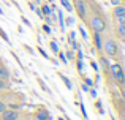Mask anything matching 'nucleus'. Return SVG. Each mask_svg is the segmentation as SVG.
Listing matches in <instances>:
<instances>
[{
  "instance_id": "obj_1",
  "label": "nucleus",
  "mask_w": 125,
  "mask_h": 120,
  "mask_svg": "<svg viewBox=\"0 0 125 120\" xmlns=\"http://www.w3.org/2000/svg\"><path fill=\"white\" fill-rule=\"evenodd\" d=\"M111 73H113V77L117 81V82H125V74H124V70L119 66V65H113L111 66Z\"/></svg>"
},
{
  "instance_id": "obj_2",
  "label": "nucleus",
  "mask_w": 125,
  "mask_h": 120,
  "mask_svg": "<svg viewBox=\"0 0 125 120\" xmlns=\"http://www.w3.org/2000/svg\"><path fill=\"white\" fill-rule=\"evenodd\" d=\"M103 47H104V52H106L108 55H111V57L117 55V51H119V49H117V44L114 43L113 40H108L106 43L103 44Z\"/></svg>"
},
{
  "instance_id": "obj_3",
  "label": "nucleus",
  "mask_w": 125,
  "mask_h": 120,
  "mask_svg": "<svg viewBox=\"0 0 125 120\" xmlns=\"http://www.w3.org/2000/svg\"><path fill=\"white\" fill-rule=\"evenodd\" d=\"M92 27H94L95 32H103L106 28V24H104V21L101 18L95 16V18H92Z\"/></svg>"
},
{
  "instance_id": "obj_4",
  "label": "nucleus",
  "mask_w": 125,
  "mask_h": 120,
  "mask_svg": "<svg viewBox=\"0 0 125 120\" xmlns=\"http://www.w3.org/2000/svg\"><path fill=\"white\" fill-rule=\"evenodd\" d=\"M2 120H16L18 119V112L16 111H2Z\"/></svg>"
},
{
  "instance_id": "obj_5",
  "label": "nucleus",
  "mask_w": 125,
  "mask_h": 120,
  "mask_svg": "<svg viewBox=\"0 0 125 120\" xmlns=\"http://www.w3.org/2000/svg\"><path fill=\"white\" fill-rule=\"evenodd\" d=\"M76 11L81 18H85V3L83 0H76Z\"/></svg>"
},
{
  "instance_id": "obj_6",
  "label": "nucleus",
  "mask_w": 125,
  "mask_h": 120,
  "mask_svg": "<svg viewBox=\"0 0 125 120\" xmlns=\"http://www.w3.org/2000/svg\"><path fill=\"white\" fill-rule=\"evenodd\" d=\"M35 119L37 120H49L51 119V115H49V112L48 111H37V114H35Z\"/></svg>"
},
{
  "instance_id": "obj_7",
  "label": "nucleus",
  "mask_w": 125,
  "mask_h": 120,
  "mask_svg": "<svg viewBox=\"0 0 125 120\" xmlns=\"http://www.w3.org/2000/svg\"><path fill=\"white\" fill-rule=\"evenodd\" d=\"M114 16H116V18H119V16H125V6L117 5L116 8H114Z\"/></svg>"
},
{
  "instance_id": "obj_8",
  "label": "nucleus",
  "mask_w": 125,
  "mask_h": 120,
  "mask_svg": "<svg viewBox=\"0 0 125 120\" xmlns=\"http://www.w3.org/2000/svg\"><path fill=\"white\" fill-rule=\"evenodd\" d=\"M95 46H97L98 49H101V46H103L101 38H100V32H95Z\"/></svg>"
},
{
  "instance_id": "obj_9",
  "label": "nucleus",
  "mask_w": 125,
  "mask_h": 120,
  "mask_svg": "<svg viewBox=\"0 0 125 120\" xmlns=\"http://www.w3.org/2000/svg\"><path fill=\"white\" fill-rule=\"evenodd\" d=\"M10 77V74H8V71H6V68L5 66H0V79H8Z\"/></svg>"
},
{
  "instance_id": "obj_10",
  "label": "nucleus",
  "mask_w": 125,
  "mask_h": 120,
  "mask_svg": "<svg viewBox=\"0 0 125 120\" xmlns=\"http://www.w3.org/2000/svg\"><path fill=\"white\" fill-rule=\"evenodd\" d=\"M117 33H119L120 38H125V24H119V27H117Z\"/></svg>"
},
{
  "instance_id": "obj_11",
  "label": "nucleus",
  "mask_w": 125,
  "mask_h": 120,
  "mask_svg": "<svg viewBox=\"0 0 125 120\" xmlns=\"http://www.w3.org/2000/svg\"><path fill=\"white\" fill-rule=\"evenodd\" d=\"M60 3L65 6V9H67V11H73V6L70 5V2H68V0H60Z\"/></svg>"
},
{
  "instance_id": "obj_12",
  "label": "nucleus",
  "mask_w": 125,
  "mask_h": 120,
  "mask_svg": "<svg viewBox=\"0 0 125 120\" xmlns=\"http://www.w3.org/2000/svg\"><path fill=\"white\" fill-rule=\"evenodd\" d=\"M60 79L62 81H63V82H65V85H67V89H73V85H71V82H70V79H68V77H65V76H62V74H60Z\"/></svg>"
},
{
  "instance_id": "obj_13",
  "label": "nucleus",
  "mask_w": 125,
  "mask_h": 120,
  "mask_svg": "<svg viewBox=\"0 0 125 120\" xmlns=\"http://www.w3.org/2000/svg\"><path fill=\"white\" fill-rule=\"evenodd\" d=\"M41 13H43V16H49V14H51V8H49L48 5H43Z\"/></svg>"
},
{
  "instance_id": "obj_14",
  "label": "nucleus",
  "mask_w": 125,
  "mask_h": 120,
  "mask_svg": "<svg viewBox=\"0 0 125 120\" xmlns=\"http://www.w3.org/2000/svg\"><path fill=\"white\" fill-rule=\"evenodd\" d=\"M51 49L54 51V52H57V51H59V47H57V44H55V41H52V43H51Z\"/></svg>"
},
{
  "instance_id": "obj_15",
  "label": "nucleus",
  "mask_w": 125,
  "mask_h": 120,
  "mask_svg": "<svg viewBox=\"0 0 125 120\" xmlns=\"http://www.w3.org/2000/svg\"><path fill=\"white\" fill-rule=\"evenodd\" d=\"M0 37H2V38H3L5 41H8V37H6V33H5V32L2 30V28H0Z\"/></svg>"
},
{
  "instance_id": "obj_16",
  "label": "nucleus",
  "mask_w": 125,
  "mask_h": 120,
  "mask_svg": "<svg viewBox=\"0 0 125 120\" xmlns=\"http://www.w3.org/2000/svg\"><path fill=\"white\" fill-rule=\"evenodd\" d=\"M117 22H119V24H125V16H119V18H117Z\"/></svg>"
},
{
  "instance_id": "obj_17",
  "label": "nucleus",
  "mask_w": 125,
  "mask_h": 120,
  "mask_svg": "<svg viewBox=\"0 0 125 120\" xmlns=\"http://www.w3.org/2000/svg\"><path fill=\"white\" fill-rule=\"evenodd\" d=\"M100 62H101V65H103L104 68H109V65H108V62H106V59H101Z\"/></svg>"
},
{
  "instance_id": "obj_18",
  "label": "nucleus",
  "mask_w": 125,
  "mask_h": 120,
  "mask_svg": "<svg viewBox=\"0 0 125 120\" xmlns=\"http://www.w3.org/2000/svg\"><path fill=\"white\" fill-rule=\"evenodd\" d=\"M43 30H44L46 33H51V27H49V25H44V27H43Z\"/></svg>"
},
{
  "instance_id": "obj_19",
  "label": "nucleus",
  "mask_w": 125,
  "mask_h": 120,
  "mask_svg": "<svg viewBox=\"0 0 125 120\" xmlns=\"http://www.w3.org/2000/svg\"><path fill=\"white\" fill-rule=\"evenodd\" d=\"M5 108H6V106H5V103H3V101H0V112H2V111H5Z\"/></svg>"
},
{
  "instance_id": "obj_20",
  "label": "nucleus",
  "mask_w": 125,
  "mask_h": 120,
  "mask_svg": "<svg viewBox=\"0 0 125 120\" xmlns=\"http://www.w3.org/2000/svg\"><path fill=\"white\" fill-rule=\"evenodd\" d=\"M0 89H6V84H5V82H3V81H2V79H0Z\"/></svg>"
},
{
  "instance_id": "obj_21",
  "label": "nucleus",
  "mask_w": 125,
  "mask_h": 120,
  "mask_svg": "<svg viewBox=\"0 0 125 120\" xmlns=\"http://www.w3.org/2000/svg\"><path fill=\"white\" fill-rule=\"evenodd\" d=\"M59 57H60V60H62V62H67V57H65L63 54H59Z\"/></svg>"
},
{
  "instance_id": "obj_22",
  "label": "nucleus",
  "mask_w": 125,
  "mask_h": 120,
  "mask_svg": "<svg viewBox=\"0 0 125 120\" xmlns=\"http://www.w3.org/2000/svg\"><path fill=\"white\" fill-rule=\"evenodd\" d=\"M83 90H84V92H89V85H87V84H83Z\"/></svg>"
},
{
  "instance_id": "obj_23",
  "label": "nucleus",
  "mask_w": 125,
  "mask_h": 120,
  "mask_svg": "<svg viewBox=\"0 0 125 120\" xmlns=\"http://www.w3.org/2000/svg\"><path fill=\"white\" fill-rule=\"evenodd\" d=\"M78 70H79V71H81V70H83V62H81V60H79V62H78Z\"/></svg>"
},
{
  "instance_id": "obj_24",
  "label": "nucleus",
  "mask_w": 125,
  "mask_h": 120,
  "mask_svg": "<svg viewBox=\"0 0 125 120\" xmlns=\"http://www.w3.org/2000/svg\"><path fill=\"white\" fill-rule=\"evenodd\" d=\"M38 51H40V52H41V55H44V57H48V54H46V52H44V51H43V49H41V47H40V49H38Z\"/></svg>"
},
{
  "instance_id": "obj_25",
  "label": "nucleus",
  "mask_w": 125,
  "mask_h": 120,
  "mask_svg": "<svg viewBox=\"0 0 125 120\" xmlns=\"http://www.w3.org/2000/svg\"><path fill=\"white\" fill-rule=\"evenodd\" d=\"M71 44H73V49H74V51H76L78 47H79V46H78V43H74V41H73V43H71Z\"/></svg>"
},
{
  "instance_id": "obj_26",
  "label": "nucleus",
  "mask_w": 125,
  "mask_h": 120,
  "mask_svg": "<svg viewBox=\"0 0 125 120\" xmlns=\"http://www.w3.org/2000/svg\"><path fill=\"white\" fill-rule=\"evenodd\" d=\"M90 65H92V68H94V70H98V68H97V63H95V62H92Z\"/></svg>"
},
{
  "instance_id": "obj_27",
  "label": "nucleus",
  "mask_w": 125,
  "mask_h": 120,
  "mask_svg": "<svg viewBox=\"0 0 125 120\" xmlns=\"http://www.w3.org/2000/svg\"><path fill=\"white\" fill-rule=\"evenodd\" d=\"M85 84H87V85H92V84H94V82H92L90 79H85Z\"/></svg>"
},
{
  "instance_id": "obj_28",
  "label": "nucleus",
  "mask_w": 125,
  "mask_h": 120,
  "mask_svg": "<svg viewBox=\"0 0 125 120\" xmlns=\"http://www.w3.org/2000/svg\"><path fill=\"white\" fill-rule=\"evenodd\" d=\"M90 95H92V96H97V92H95V90L92 89V90H90Z\"/></svg>"
},
{
  "instance_id": "obj_29",
  "label": "nucleus",
  "mask_w": 125,
  "mask_h": 120,
  "mask_svg": "<svg viewBox=\"0 0 125 120\" xmlns=\"http://www.w3.org/2000/svg\"><path fill=\"white\" fill-rule=\"evenodd\" d=\"M111 3L113 5H119V0H111Z\"/></svg>"
},
{
  "instance_id": "obj_30",
  "label": "nucleus",
  "mask_w": 125,
  "mask_h": 120,
  "mask_svg": "<svg viewBox=\"0 0 125 120\" xmlns=\"http://www.w3.org/2000/svg\"><path fill=\"white\" fill-rule=\"evenodd\" d=\"M122 96H124V101H125V92H122Z\"/></svg>"
},
{
  "instance_id": "obj_31",
  "label": "nucleus",
  "mask_w": 125,
  "mask_h": 120,
  "mask_svg": "<svg viewBox=\"0 0 125 120\" xmlns=\"http://www.w3.org/2000/svg\"><path fill=\"white\" fill-rule=\"evenodd\" d=\"M0 14H2V8H0Z\"/></svg>"
},
{
  "instance_id": "obj_32",
  "label": "nucleus",
  "mask_w": 125,
  "mask_h": 120,
  "mask_svg": "<svg viewBox=\"0 0 125 120\" xmlns=\"http://www.w3.org/2000/svg\"><path fill=\"white\" fill-rule=\"evenodd\" d=\"M51 2H52V0H51Z\"/></svg>"
}]
</instances>
